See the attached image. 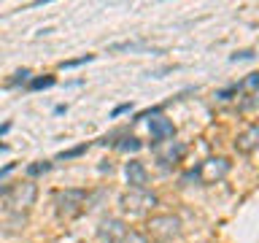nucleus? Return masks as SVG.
Here are the masks:
<instances>
[{
  "label": "nucleus",
  "mask_w": 259,
  "mask_h": 243,
  "mask_svg": "<svg viewBox=\"0 0 259 243\" xmlns=\"http://www.w3.org/2000/svg\"><path fill=\"white\" fill-rule=\"evenodd\" d=\"M232 170V162L227 157H208L202 159L197 168H189L186 173L181 176V184H189V181H197L202 186H213V184H222Z\"/></svg>",
  "instance_id": "1"
},
{
  "label": "nucleus",
  "mask_w": 259,
  "mask_h": 243,
  "mask_svg": "<svg viewBox=\"0 0 259 243\" xmlns=\"http://www.w3.org/2000/svg\"><path fill=\"white\" fill-rule=\"evenodd\" d=\"M146 232H149V238L154 243H173L181 238L184 224L176 214H154L146 222Z\"/></svg>",
  "instance_id": "2"
},
{
  "label": "nucleus",
  "mask_w": 259,
  "mask_h": 243,
  "mask_svg": "<svg viewBox=\"0 0 259 243\" xmlns=\"http://www.w3.org/2000/svg\"><path fill=\"white\" fill-rule=\"evenodd\" d=\"M87 206H89V192L87 189L70 186V189L54 192V211H57L60 219H76Z\"/></svg>",
  "instance_id": "3"
},
{
  "label": "nucleus",
  "mask_w": 259,
  "mask_h": 243,
  "mask_svg": "<svg viewBox=\"0 0 259 243\" xmlns=\"http://www.w3.org/2000/svg\"><path fill=\"white\" fill-rule=\"evenodd\" d=\"M35 197H38V186L30 181H16L11 184V189L6 194V211L8 214H24L27 216V211L35 206Z\"/></svg>",
  "instance_id": "4"
},
{
  "label": "nucleus",
  "mask_w": 259,
  "mask_h": 243,
  "mask_svg": "<svg viewBox=\"0 0 259 243\" xmlns=\"http://www.w3.org/2000/svg\"><path fill=\"white\" fill-rule=\"evenodd\" d=\"M159 206V197L151 189H127L119 197V208L130 216H146Z\"/></svg>",
  "instance_id": "5"
},
{
  "label": "nucleus",
  "mask_w": 259,
  "mask_h": 243,
  "mask_svg": "<svg viewBox=\"0 0 259 243\" xmlns=\"http://www.w3.org/2000/svg\"><path fill=\"white\" fill-rule=\"evenodd\" d=\"M154 154H157V162L159 165H178V162L184 159V154H186V146L184 143H178V141H162L154 146Z\"/></svg>",
  "instance_id": "6"
},
{
  "label": "nucleus",
  "mask_w": 259,
  "mask_h": 243,
  "mask_svg": "<svg viewBox=\"0 0 259 243\" xmlns=\"http://www.w3.org/2000/svg\"><path fill=\"white\" fill-rule=\"evenodd\" d=\"M124 235H127V227L116 216L103 219L100 227H97V240H100V243H121V240H124Z\"/></svg>",
  "instance_id": "7"
},
{
  "label": "nucleus",
  "mask_w": 259,
  "mask_h": 243,
  "mask_svg": "<svg viewBox=\"0 0 259 243\" xmlns=\"http://www.w3.org/2000/svg\"><path fill=\"white\" fill-rule=\"evenodd\" d=\"M149 133H151V146H157L162 141H173V135H176V125L170 122L167 116H154L149 122Z\"/></svg>",
  "instance_id": "8"
},
{
  "label": "nucleus",
  "mask_w": 259,
  "mask_h": 243,
  "mask_svg": "<svg viewBox=\"0 0 259 243\" xmlns=\"http://www.w3.org/2000/svg\"><path fill=\"white\" fill-rule=\"evenodd\" d=\"M124 178L130 184V189H146V184H149V170L141 159H130L124 165Z\"/></svg>",
  "instance_id": "9"
},
{
  "label": "nucleus",
  "mask_w": 259,
  "mask_h": 243,
  "mask_svg": "<svg viewBox=\"0 0 259 243\" xmlns=\"http://www.w3.org/2000/svg\"><path fill=\"white\" fill-rule=\"evenodd\" d=\"M235 149H238L240 154H251L259 149V125L254 122V125H248L243 133H238V138H235Z\"/></svg>",
  "instance_id": "10"
},
{
  "label": "nucleus",
  "mask_w": 259,
  "mask_h": 243,
  "mask_svg": "<svg viewBox=\"0 0 259 243\" xmlns=\"http://www.w3.org/2000/svg\"><path fill=\"white\" fill-rule=\"evenodd\" d=\"M54 84H57V78H54V76H44V78H30L27 89H30V92H35V89H49V87H54Z\"/></svg>",
  "instance_id": "11"
},
{
  "label": "nucleus",
  "mask_w": 259,
  "mask_h": 243,
  "mask_svg": "<svg viewBox=\"0 0 259 243\" xmlns=\"http://www.w3.org/2000/svg\"><path fill=\"white\" fill-rule=\"evenodd\" d=\"M52 170V162L49 159H40V162H32V165H27V176L32 178V176H44V173H49Z\"/></svg>",
  "instance_id": "12"
},
{
  "label": "nucleus",
  "mask_w": 259,
  "mask_h": 243,
  "mask_svg": "<svg viewBox=\"0 0 259 243\" xmlns=\"http://www.w3.org/2000/svg\"><path fill=\"white\" fill-rule=\"evenodd\" d=\"M141 141H138V138H133V135H127V138H121V141L116 143V149L119 151H138V149H141Z\"/></svg>",
  "instance_id": "13"
},
{
  "label": "nucleus",
  "mask_w": 259,
  "mask_h": 243,
  "mask_svg": "<svg viewBox=\"0 0 259 243\" xmlns=\"http://www.w3.org/2000/svg\"><path fill=\"white\" fill-rule=\"evenodd\" d=\"M87 151H89V143H81V146H73V149L62 151L57 159H76V157H81V154H87Z\"/></svg>",
  "instance_id": "14"
},
{
  "label": "nucleus",
  "mask_w": 259,
  "mask_h": 243,
  "mask_svg": "<svg viewBox=\"0 0 259 243\" xmlns=\"http://www.w3.org/2000/svg\"><path fill=\"white\" fill-rule=\"evenodd\" d=\"M243 89V84H232V87H227V89H222V92H216V100L219 103H227V100H232L235 95H238Z\"/></svg>",
  "instance_id": "15"
},
{
  "label": "nucleus",
  "mask_w": 259,
  "mask_h": 243,
  "mask_svg": "<svg viewBox=\"0 0 259 243\" xmlns=\"http://www.w3.org/2000/svg\"><path fill=\"white\" fill-rule=\"evenodd\" d=\"M92 60H95V54H84V57H78V60H65V62H60V68H62V70L78 68V65H87V62H92Z\"/></svg>",
  "instance_id": "16"
},
{
  "label": "nucleus",
  "mask_w": 259,
  "mask_h": 243,
  "mask_svg": "<svg viewBox=\"0 0 259 243\" xmlns=\"http://www.w3.org/2000/svg\"><path fill=\"white\" fill-rule=\"evenodd\" d=\"M121 243H151V240H149V235H143L138 230H127V235H124V240H121Z\"/></svg>",
  "instance_id": "17"
},
{
  "label": "nucleus",
  "mask_w": 259,
  "mask_h": 243,
  "mask_svg": "<svg viewBox=\"0 0 259 243\" xmlns=\"http://www.w3.org/2000/svg\"><path fill=\"white\" fill-rule=\"evenodd\" d=\"M30 76H32V73H30L27 68H24V70H19V73H16V78H11V87H19V84H30Z\"/></svg>",
  "instance_id": "18"
},
{
  "label": "nucleus",
  "mask_w": 259,
  "mask_h": 243,
  "mask_svg": "<svg viewBox=\"0 0 259 243\" xmlns=\"http://www.w3.org/2000/svg\"><path fill=\"white\" fill-rule=\"evenodd\" d=\"M130 111H133V103H121V105H116V108L111 111V119L121 116V113H130Z\"/></svg>",
  "instance_id": "19"
},
{
  "label": "nucleus",
  "mask_w": 259,
  "mask_h": 243,
  "mask_svg": "<svg viewBox=\"0 0 259 243\" xmlns=\"http://www.w3.org/2000/svg\"><path fill=\"white\" fill-rule=\"evenodd\" d=\"M243 87H259V73H251V76L243 81Z\"/></svg>",
  "instance_id": "20"
},
{
  "label": "nucleus",
  "mask_w": 259,
  "mask_h": 243,
  "mask_svg": "<svg viewBox=\"0 0 259 243\" xmlns=\"http://www.w3.org/2000/svg\"><path fill=\"white\" fill-rule=\"evenodd\" d=\"M251 57H254V54H251V52H240V54H235L232 60H251Z\"/></svg>",
  "instance_id": "21"
},
{
  "label": "nucleus",
  "mask_w": 259,
  "mask_h": 243,
  "mask_svg": "<svg viewBox=\"0 0 259 243\" xmlns=\"http://www.w3.org/2000/svg\"><path fill=\"white\" fill-rule=\"evenodd\" d=\"M11 170H14V162H8V165H6L3 170H0V178H3V176H8V173H11Z\"/></svg>",
  "instance_id": "22"
},
{
  "label": "nucleus",
  "mask_w": 259,
  "mask_h": 243,
  "mask_svg": "<svg viewBox=\"0 0 259 243\" xmlns=\"http://www.w3.org/2000/svg\"><path fill=\"white\" fill-rule=\"evenodd\" d=\"M8 189H11V184H0V197H6Z\"/></svg>",
  "instance_id": "23"
},
{
  "label": "nucleus",
  "mask_w": 259,
  "mask_h": 243,
  "mask_svg": "<svg viewBox=\"0 0 259 243\" xmlns=\"http://www.w3.org/2000/svg\"><path fill=\"white\" fill-rule=\"evenodd\" d=\"M8 130H11V122H3V125H0V135H6Z\"/></svg>",
  "instance_id": "24"
},
{
  "label": "nucleus",
  "mask_w": 259,
  "mask_h": 243,
  "mask_svg": "<svg viewBox=\"0 0 259 243\" xmlns=\"http://www.w3.org/2000/svg\"><path fill=\"white\" fill-rule=\"evenodd\" d=\"M6 149H8V146H6V143H0V151H6Z\"/></svg>",
  "instance_id": "25"
}]
</instances>
